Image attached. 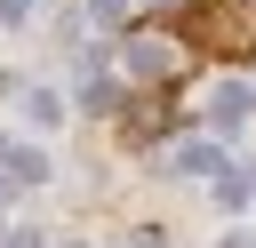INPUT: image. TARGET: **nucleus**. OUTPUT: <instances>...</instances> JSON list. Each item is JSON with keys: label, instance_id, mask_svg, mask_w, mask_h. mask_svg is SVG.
<instances>
[{"label": "nucleus", "instance_id": "1", "mask_svg": "<svg viewBox=\"0 0 256 248\" xmlns=\"http://www.w3.org/2000/svg\"><path fill=\"white\" fill-rule=\"evenodd\" d=\"M128 72L168 80V72H176V48H168V40H128Z\"/></svg>", "mask_w": 256, "mask_h": 248}, {"label": "nucleus", "instance_id": "2", "mask_svg": "<svg viewBox=\"0 0 256 248\" xmlns=\"http://www.w3.org/2000/svg\"><path fill=\"white\" fill-rule=\"evenodd\" d=\"M240 112H248V88H216V120H224V128H232V120H240Z\"/></svg>", "mask_w": 256, "mask_h": 248}, {"label": "nucleus", "instance_id": "4", "mask_svg": "<svg viewBox=\"0 0 256 248\" xmlns=\"http://www.w3.org/2000/svg\"><path fill=\"white\" fill-rule=\"evenodd\" d=\"M0 208H8V184H0Z\"/></svg>", "mask_w": 256, "mask_h": 248}, {"label": "nucleus", "instance_id": "3", "mask_svg": "<svg viewBox=\"0 0 256 248\" xmlns=\"http://www.w3.org/2000/svg\"><path fill=\"white\" fill-rule=\"evenodd\" d=\"M0 16H8V24H24V16H32V8H24V0H0Z\"/></svg>", "mask_w": 256, "mask_h": 248}]
</instances>
